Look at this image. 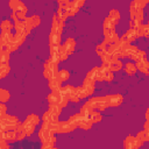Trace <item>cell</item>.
Returning <instances> with one entry per match:
<instances>
[{
  "instance_id": "cell-1",
  "label": "cell",
  "mask_w": 149,
  "mask_h": 149,
  "mask_svg": "<svg viewBox=\"0 0 149 149\" xmlns=\"http://www.w3.org/2000/svg\"><path fill=\"white\" fill-rule=\"evenodd\" d=\"M20 126L19 119L14 115H1L0 116V132H6V130H15Z\"/></svg>"
},
{
  "instance_id": "cell-2",
  "label": "cell",
  "mask_w": 149,
  "mask_h": 149,
  "mask_svg": "<svg viewBox=\"0 0 149 149\" xmlns=\"http://www.w3.org/2000/svg\"><path fill=\"white\" fill-rule=\"evenodd\" d=\"M43 66H44V70H43L44 78H47L49 80V79H51V78L57 76V73H58V63H55L49 58V59H47L44 62Z\"/></svg>"
},
{
  "instance_id": "cell-3",
  "label": "cell",
  "mask_w": 149,
  "mask_h": 149,
  "mask_svg": "<svg viewBox=\"0 0 149 149\" xmlns=\"http://www.w3.org/2000/svg\"><path fill=\"white\" fill-rule=\"evenodd\" d=\"M143 143L144 142H142L141 140H139L136 136H133V135H128L123 140V147L126 149H136V148L142 147Z\"/></svg>"
},
{
  "instance_id": "cell-4",
  "label": "cell",
  "mask_w": 149,
  "mask_h": 149,
  "mask_svg": "<svg viewBox=\"0 0 149 149\" xmlns=\"http://www.w3.org/2000/svg\"><path fill=\"white\" fill-rule=\"evenodd\" d=\"M54 134H55V133H54L45 123L42 122V126H41V128H40V130H38V133H37L38 139L41 140V142H45V141L49 140L51 136H54Z\"/></svg>"
},
{
  "instance_id": "cell-5",
  "label": "cell",
  "mask_w": 149,
  "mask_h": 149,
  "mask_svg": "<svg viewBox=\"0 0 149 149\" xmlns=\"http://www.w3.org/2000/svg\"><path fill=\"white\" fill-rule=\"evenodd\" d=\"M61 50H62V45L61 44H52L49 48L50 51V59L55 63H59L61 62Z\"/></svg>"
},
{
  "instance_id": "cell-6",
  "label": "cell",
  "mask_w": 149,
  "mask_h": 149,
  "mask_svg": "<svg viewBox=\"0 0 149 149\" xmlns=\"http://www.w3.org/2000/svg\"><path fill=\"white\" fill-rule=\"evenodd\" d=\"M105 98L108 107H118L122 104V100H123L121 94H108V95H105Z\"/></svg>"
},
{
  "instance_id": "cell-7",
  "label": "cell",
  "mask_w": 149,
  "mask_h": 149,
  "mask_svg": "<svg viewBox=\"0 0 149 149\" xmlns=\"http://www.w3.org/2000/svg\"><path fill=\"white\" fill-rule=\"evenodd\" d=\"M137 37H139V35H137V30H136V28H129V29L121 36L120 40L130 44V43H132L133 41H135Z\"/></svg>"
},
{
  "instance_id": "cell-8",
  "label": "cell",
  "mask_w": 149,
  "mask_h": 149,
  "mask_svg": "<svg viewBox=\"0 0 149 149\" xmlns=\"http://www.w3.org/2000/svg\"><path fill=\"white\" fill-rule=\"evenodd\" d=\"M8 6L13 12H24V13H27V7L21 0H9Z\"/></svg>"
},
{
  "instance_id": "cell-9",
  "label": "cell",
  "mask_w": 149,
  "mask_h": 149,
  "mask_svg": "<svg viewBox=\"0 0 149 149\" xmlns=\"http://www.w3.org/2000/svg\"><path fill=\"white\" fill-rule=\"evenodd\" d=\"M63 27H64V22H62L58 16L55 14L52 16V23H51V31L52 33H57V34H61L62 35V31H63Z\"/></svg>"
},
{
  "instance_id": "cell-10",
  "label": "cell",
  "mask_w": 149,
  "mask_h": 149,
  "mask_svg": "<svg viewBox=\"0 0 149 149\" xmlns=\"http://www.w3.org/2000/svg\"><path fill=\"white\" fill-rule=\"evenodd\" d=\"M81 86H83V88L85 90L86 94L90 97V95H92L93 92H94V88H95V80H92V79H88V78L85 77V79H84Z\"/></svg>"
},
{
  "instance_id": "cell-11",
  "label": "cell",
  "mask_w": 149,
  "mask_h": 149,
  "mask_svg": "<svg viewBox=\"0 0 149 149\" xmlns=\"http://www.w3.org/2000/svg\"><path fill=\"white\" fill-rule=\"evenodd\" d=\"M24 22H26L27 28L34 29V28H36V27H38L41 24V17L38 15H31L29 17H26Z\"/></svg>"
},
{
  "instance_id": "cell-12",
  "label": "cell",
  "mask_w": 149,
  "mask_h": 149,
  "mask_svg": "<svg viewBox=\"0 0 149 149\" xmlns=\"http://www.w3.org/2000/svg\"><path fill=\"white\" fill-rule=\"evenodd\" d=\"M14 30H15V33L24 34L26 36H28V35L30 34V31H31V29L27 28L24 21H17V22H14Z\"/></svg>"
},
{
  "instance_id": "cell-13",
  "label": "cell",
  "mask_w": 149,
  "mask_h": 149,
  "mask_svg": "<svg viewBox=\"0 0 149 149\" xmlns=\"http://www.w3.org/2000/svg\"><path fill=\"white\" fill-rule=\"evenodd\" d=\"M104 42L107 43V44H112V43H115L120 40L119 35L115 33V30H112V31H105L104 33Z\"/></svg>"
},
{
  "instance_id": "cell-14",
  "label": "cell",
  "mask_w": 149,
  "mask_h": 149,
  "mask_svg": "<svg viewBox=\"0 0 149 149\" xmlns=\"http://www.w3.org/2000/svg\"><path fill=\"white\" fill-rule=\"evenodd\" d=\"M62 48H63L64 51L70 56V55L74 51V48H76V41H74L73 38L69 37V38H66L65 42L62 44Z\"/></svg>"
},
{
  "instance_id": "cell-15",
  "label": "cell",
  "mask_w": 149,
  "mask_h": 149,
  "mask_svg": "<svg viewBox=\"0 0 149 149\" xmlns=\"http://www.w3.org/2000/svg\"><path fill=\"white\" fill-rule=\"evenodd\" d=\"M62 83H63V81L56 76V77L49 79L48 86H49V88H50L51 91H59V90L62 88Z\"/></svg>"
},
{
  "instance_id": "cell-16",
  "label": "cell",
  "mask_w": 149,
  "mask_h": 149,
  "mask_svg": "<svg viewBox=\"0 0 149 149\" xmlns=\"http://www.w3.org/2000/svg\"><path fill=\"white\" fill-rule=\"evenodd\" d=\"M93 122L91 121V119L88 116H85L83 114H80V120H79V128L83 130H87L92 127Z\"/></svg>"
},
{
  "instance_id": "cell-17",
  "label": "cell",
  "mask_w": 149,
  "mask_h": 149,
  "mask_svg": "<svg viewBox=\"0 0 149 149\" xmlns=\"http://www.w3.org/2000/svg\"><path fill=\"white\" fill-rule=\"evenodd\" d=\"M13 40H14V34H12V31H1V34H0V45L8 44Z\"/></svg>"
},
{
  "instance_id": "cell-18",
  "label": "cell",
  "mask_w": 149,
  "mask_h": 149,
  "mask_svg": "<svg viewBox=\"0 0 149 149\" xmlns=\"http://www.w3.org/2000/svg\"><path fill=\"white\" fill-rule=\"evenodd\" d=\"M1 133V139L6 140L8 143H13L16 141L15 132L14 130H6V132H0Z\"/></svg>"
},
{
  "instance_id": "cell-19",
  "label": "cell",
  "mask_w": 149,
  "mask_h": 149,
  "mask_svg": "<svg viewBox=\"0 0 149 149\" xmlns=\"http://www.w3.org/2000/svg\"><path fill=\"white\" fill-rule=\"evenodd\" d=\"M115 23H114V21L109 17V16H107V17H105V20H104V22H102V28H104V33L105 31H112V30H114V28H115Z\"/></svg>"
},
{
  "instance_id": "cell-20",
  "label": "cell",
  "mask_w": 149,
  "mask_h": 149,
  "mask_svg": "<svg viewBox=\"0 0 149 149\" xmlns=\"http://www.w3.org/2000/svg\"><path fill=\"white\" fill-rule=\"evenodd\" d=\"M123 68H125V71H126V73H127L128 76H134V74L136 73V71H137L136 64L133 63L132 61L127 62V63L123 65Z\"/></svg>"
},
{
  "instance_id": "cell-21",
  "label": "cell",
  "mask_w": 149,
  "mask_h": 149,
  "mask_svg": "<svg viewBox=\"0 0 149 149\" xmlns=\"http://www.w3.org/2000/svg\"><path fill=\"white\" fill-rule=\"evenodd\" d=\"M73 128L70 126V123L66 121H59V126H58V132L57 133H61V134H64V133H70L72 132Z\"/></svg>"
},
{
  "instance_id": "cell-22",
  "label": "cell",
  "mask_w": 149,
  "mask_h": 149,
  "mask_svg": "<svg viewBox=\"0 0 149 149\" xmlns=\"http://www.w3.org/2000/svg\"><path fill=\"white\" fill-rule=\"evenodd\" d=\"M79 120H80V113H77V114H72L69 119H68V122L70 123V126L73 128V130L76 128L79 127Z\"/></svg>"
},
{
  "instance_id": "cell-23",
  "label": "cell",
  "mask_w": 149,
  "mask_h": 149,
  "mask_svg": "<svg viewBox=\"0 0 149 149\" xmlns=\"http://www.w3.org/2000/svg\"><path fill=\"white\" fill-rule=\"evenodd\" d=\"M137 51H139V48H137L136 45L129 44V45H128V49H127V57H128L130 61H135V59H136Z\"/></svg>"
},
{
  "instance_id": "cell-24",
  "label": "cell",
  "mask_w": 149,
  "mask_h": 149,
  "mask_svg": "<svg viewBox=\"0 0 149 149\" xmlns=\"http://www.w3.org/2000/svg\"><path fill=\"white\" fill-rule=\"evenodd\" d=\"M58 99H59V91H51V93L47 95V101L49 105L58 104Z\"/></svg>"
},
{
  "instance_id": "cell-25",
  "label": "cell",
  "mask_w": 149,
  "mask_h": 149,
  "mask_svg": "<svg viewBox=\"0 0 149 149\" xmlns=\"http://www.w3.org/2000/svg\"><path fill=\"white\" fill-rule=\"evenodd\" d=\"M22 126H23V129H24V133H26V135L27 136H30V135H33V133H34V130H35V125H33L31 122H29L28 120H24L23 122H22Z\"/></svg>"
},
{
  "instance_id": "cell-26",
  "label": "cell",
  "mask_w": 149,
  "mask_h": 149,
  "mask_svg": "<svg viewBox=\"0 0 149 149\" xmlns=\"http://www.w3.org/2000/svg\"><path fill=\"white\" fill-rule=\"evenodd\" d=\"M61 36H62L61 34L50 31V34H49V45H52V44H61V41H62V37H61Z\"/></svg>"
},
{
  "instance_id": "cell-27",
  "label": "cell",
  "mask_w": 149,
  "mask_h": 149,
  "mask_svg": "<svg viewBox=\"0 0 149 149\" xmlns=\"http://www.w3.org/2000/svg\"><path fill=\"white\" fill-rule=\"evenodd\" d=\"M69 101H70V98H69V95H66L62 90H59V99H58V105L62 107V108H64V107H66L68 106V104H69Z\"/></svg>"
},
{
  "instance_id": "cell-28",
  "label": "cell",
  "mask_w": 149,
  "mask_h": 149,
  "mask_svg": "<svg viewBox=\"0 0 149 149\" xmlns=\"http://www.w3.org/2000/svg\"><path fill=\"white\" fill-rule=\"evenodd\" d=\"M99 100H100V97H92V98H90V99L86 100L85 105H86L87 107H90L91 109H97V108H98Z\"/></svg>"
},
{
  "instance_id": "cell-29",
  "label": "cell",
  "mask_w": 149,
  "mask_h": 149,
  "mask_svg": "<svg viewBox=\"0 0 149 149\" xmlns=\"http://www.w3.org/2000/svg\"><path fill=\"white\" fill-rule=\"evenodd\" d=\"M147 63H148V59H147V57H143V58H140V59H137L135 64H136V68H137V70H139L140 72L144 73V72H146V68H147Z\"/></svg>"
},
{
  "instance_id": "cell-30",
  "label": "cell",
  "mask_w": 149,
  "mask_h": 149,
  "mask_svg": "<svg viewBox=\"0 0 149 149\" xmlns=\"http://www.w3.org/2000/svg\"><path fill=\"white\" fill-rule=\"evenodd\" d=\"M99 70H100V68H99V66H94V68H92V69H91V70H90V71L86 73V78L98 81V74H99Z\"/></svg>"
},
{
  "instance_id": "cell-31",
  "label": "cell",
  "mask_w": 149,
  "mask_h": 149,
  "mask_svg": "<svg viewBox=\"0 0 149 149\" xmlns=\"http://www.w3.org/2000/svg\"><path fill=\"white\" fill-rule=\"evenodd\" d=\"M48 111H49L54 116L58 118V116L61 115V113H62V107H61L58 104H52V105H49Z\"/></svg>"
},
{
  "instance_id": "cell-32",
  "label": "cell",
  "mask_w": 149,
  "mask_h": 149,
  "mask_svg": "<svg viewBox=\"0 0 149 149\" xmlns=\"http://www.w3.org/2000/svg\"><path fill=\"white\" fill-rule=\"evenodd\" d=\"M0 28L1 31H12V29H14V23L10 20H3L1 21Z\"/></svg>"
},
{
  "instance_id": "cell-33",
  "label": "cell",
  "mask_w": 149,
  "mask_h": 149,
  "mask_svg": "<svg viewBox=\"0 0 149 149\" xmlns=\"http://www.w3.org/2000/svg\"><path fill=\"white\" fill-rule=\"evenodd\" d=\"M56 15L58 16V19H59L62 22H65L66 19L69 17V14H68L65 7H58V9H57V12H56Z\"/></svg>"
},
{
  "instance_id": "cell-34",
  "label": "cell",
  "mask_w": 149,
  "mask_h": 149,
  "mask_svg": "<svg viewBox=\"0 0 149 149\" xmlns=\"http://www.w3.org/2000/svg\"><path fill=\"white\" fill-rule=\"evenodd\" d=\"M10 19H12L14 22L24 21V20H26V13H24V12H12Z\"/></svg>"
},
{
  "instance_id": "cell-35",
  "label": "cell",
  "mask_w": 149,
  "mask_h": 149,
  "mask_svg": "<svg viewBox=\"0 0 149 149\" xmlns=\"http://www.w3.org/2000/svg\"><path fill=\"white\" fill-rule=\"evenodd\" d=\"M123 63L121 62V59H114V61H112L111 62V64H109V66H111V70L114 72V71H120L122 68H123Z\"/></svg>"
},
{
  "instance_id": "cell-36",
  "label": "cell",
  "mask_w": 149,
  "mask_h": 149,
  "mask_svg": "<svg viewBox=\"0 0 149 149\" xmlns=\"http://www.w3.org/2000/svg\"><path fill=\"white\" fill-rule=\"evenodd\" d=\"M26 120H28L29 122H31L33 125H35V126H38L42 121H41V118L37 115V114H35V113H30V114H28L27 115V118H26Z\"/></svg>"
},
{
  "instance_id": "cell-37",
  "label": "cell",
  "mask_w": 149,
  "mask_h": 149,
  "mask_svg": "<svg viewBox=\"0 0 149 149\" xmlns=\"http://www.w3.org/2000/svg\"><path fill=\"white\" fill-rule=\"evenodd\" d=\"M15 132V136H16V141H22L27 135L24 133V129H23V126L22 123H20V126L14 130Z\"/></svg>"
},
{
  "instance_id": "cell-38",
  "label": "cell",
  "mask_w": 149,
  "mask_h": 149,
  "mask_svg": "<svg viewBox=\"0 0 149 149\" xmlns=\"http://www.w3.org/2000/svg\"><path fill=\"white\" fill-rule=\"evenodd\" d=\"M10 71V66L8 63H0V78H5Z\"/></svg>"
},
{
  "instance_id": "cell-39",
  "label": "cell",
  "mask_w": 149,
  "mask_h": 149,
  "mask_svg": "<svg viewBox=\"0 0 149 149\" xmlns=\"http://www.w3.org/2000/svg\"><path fill=\"white\" fill-rule=\"evenodd\" d=\"M90 119H91V121H92L93 123L100 122V121H101V113H100V111L93 109V111L91 112V114H90Z\"/></svg>"
},
{
  "instance_id": "cell-40",
  "label": "cell",
  "mask_w": 149,
  "mask_h": 149,
  "mask_svg": "<svg viewBox=\"0 0 149 149\" xmlns=\"http://www.w3.org/2000/svg\"><path fill=\"white\" fill-rule=\"evenodd\" d=\"M56 143V137L55 135L51 136L49 140H47L45 142H42V149H49V148H54Z\"/></svg>"
},
{
  "instance_id": "cell-41",
  "label": "cell",
  "mask_w": 149,
  "mask_h": 149,
  "mask_svg": "<svg viewBox=\"0 0 149 149\" xmlns=\"http://www.w3.org/2000/svg\"><path fill=\"white\" fill-rule=\"evenodd\" d=\"M130 19L134 20V21H136V22H139V23H141V22L143 21V19H144V12H143V9L137 10L134 15L130 16Z\"/></svg>"
},
{
  "instance_id": "cell-42",
  "label": "cell",
  "mask_w": 149,
  "mask_h": 149,
  "mask_svg": "<svg viewBox=\"0 0 149 149\" xmlns=\"http://www.w3.org/2000/svg\"><path fill=\"white\" fill-rule=\"evenodd\" d=\"M65 9H66V12H68L69 16H72V15L77 14V13L79 12V8H78L77 6H74L72 2H70V3H69L66 7H65Z\"/></svg>"
},
{
  "instance_id": "cell-43",
  "label": "cell",
  "mask_w": 149,
  "mask_h": 149,
  "mask_svg": "<svg viewBox=\"0 0 149 149\" xmlns=\"http://www.w3.org/2000/svg\"><path fill=\"white\" fill-rule=\"evenodd\" d=\"M108 16L114 21L115 24L119 23V21H120V13H119V10H116V9H111L109 13H108Z\"/></svg>"
},
{
  "instance_id": "cell-44",
  "label": "cell",
  "mask_w": 149,
  "mask_h": 149,
  "mask_svg": "<svg viewBox=\"0 0 149 149\" xmlns=\"http://www.w3.org/2000/svg\"><path fill=\"white\" fill-rule=\"evenodd\" d=\"M26 35L24 34H20V33H15L14 34V41H15V43L19 45V47H21L22 44H23V42L26 41Z\"/></svg>"
},
{
  "instance_id": "cell-45",
  "label": "cell",
  "mask_w": 149,
  "mask_h": 149,
  "mask_svg": "<svg viewBox=\"0 0 149 149\" xmlns=\"http://www.w3.org/2000/svg\"><path fill=\"white\" fill-rule=\"evenodd\" d=\"M107 43H105V42H101V43H99L97 47H95V52L99 55V56H101L102 54H105V52H107Z\"/></svg>"
},
{
  "instance_id": "cell-46",
  "label": "cell",
  "mask_w": 149,
  "mask_h": 149,
  "mask_svg": "<svg viewBox=\"0 0 149 149\" xmlns=\"http://www.w3.org/2000/svg\"><path fill=\"white\" fill-rule=\"evenodd\" d=\"M10 52L6 50H0V63H9Z\"/></svg>"
},
{
  "instance_id": "cell-47",
  "label": "cell",
  "mask_w": 149,
  "mask_h": 149,
  "mask_svg": "<svg viewBox=\"0 0 149 149\" xmlns=\"http://www.w3.org/2000/svg\"><path fill=\"white\" fill-rule=\"evenodd\" d=\"M57 77H58L62 81H66V80L70 78V72H69L68 70H65V69L59 70L58 73H57Z\"/></svg>"
},
{
  "instance_id": "cell-48",
  "label": "cell",
  "mask_w": 149,
  "mask_h": 149,
  "mask_svg": "<svg viewBox=\"0 0 149 149\" xmlns=\"http://www.w3.org/2000/svg\"><path fill=\"white\" fill-rule=\"evenodd\" d=\"M57 120H58V118L54 116L49 111L44 112V113H43V115H42V121H44V122H49V121H57Z\"/></svg>"
},
{
  "instance_id": "cell-49",
  "label": "cell",
  "mask_w": 149,
  "mask_h": 149,
  "mask_svg": "<svg viewBox=\"0 0 149 149\" xmlns=\"http://www.w3.org/2000/svg\"><path fill=\"white\" fill-rule=\"evenodd\" d=\"M136 137L139 139V140H141L142 142H147V141H149V134H148V132L147 130H140L137 134H136Z\"/></svg>"
},
{
  "instance_id": "cell-50",
  "label": "cell",
  "mask_w": 149,
  "mask_h": 149,
  "mask_svg": "<svg viewBox=\"0 0 149 149\" xmlns=\"http://www.w3.org/2000/svg\"><path fill=\"white\" fill-rule=\"evenodd\" d=\"M9 98H10L9 91H7L5 88H0V101L1 102H6Z\"/></svg>"
},
{
  "instance_id": "cell-51",
  "label": "cell",
  "mask_w": 149,
  "mask_h": 149,
  "mask_svg": "<svg viewBox=\"0 0 149 149\" xmlns=\"http://www.w3.org/2000/svg\"><path fill=\"white\" fill-rule=\"evenodd\" d=\"M108 107V105H107V101H106V98L105 97H100V100H99V104H98V111H100V112H104L106 108Z\"/></svg>"
},
{
  "instance_id": "cell-52",
  "label": "cell",
  "mask_w": 149,
  "mask_h": 149,
  "mask_svg": "<svg viewBox=\"0 0 149 149\" xmlns=\"http://www.w3.org/2000/svg\"><path fill=\"white\" fill-rule=\"evenodd\" d=\"M100 58H101V63H108V64H111V62L115 59V58H114L111 54H108V52L102 54V55L100 56Z\"/></svg>"
},
{
  "instance_id": "cell-53",
  "label": "cell",
  "mask_w": 149,
  "mask_h": 149,
  "mask_svg": "<svg viewBox=\"0 0 149 149\" xmlns=\"http://www.w3.org/2000/svg\"><path fill=\"white\" fill-rule=\"evenodd\" d=\"M146 29H147V24H142V23L136 28L139 37H142V36H144V35H146Z\"/></svg>"
},
{
  "instance_id": "cell-54",
  "label": "cell",
  "mask_w": 149,
  "mask_h": 149,
  "mask_svg": "<svg viewBox=\"0 0 149 149\" xmlns=\"http://www.w3.org/2000/svg\"><path fill=\"white\" fill-rule=\"evenodd\" d=\"M76 91H77V93H78V95H79L80 99H85V98L88 97V95L86 94L85 90L83 88V86H78V87H76Z\"/></svg>"
},
{
  "instance_id": "cell-55",
  "label": "cell",
  "mask_w": 149,
  "mask_h": 149,
  "mask_svg": "<svg viewBox=\"0 0 149 149\" xmlns=\"http://www.w3.org/2000/svg\"><path fill=\"white\" fill-rule=\"evenodd\" d=\"M70 101H72V102H78L79 100H80V98H79V95H78V93H77V91H76V87H74V90L71 92V94H70Z\"/></svg>"
},
{
  "instance_id": "cell-56",
  "label": "cell",
  "mask_w": 149,
  "mask_h": 149,
  "mask_svg": "<svg viewBox=\"0 0 149 149\" xmlns=\"http://www.w3.org/2000/svg\"><path fill=\"white\" fill-rule=\"evenodd\" d=\"M66 95H69L70 97V94H71V92L74 90V87L73 86H71V85H65V86H62V88H61Z\"/></svg>"
},
{
  "instance_id": "cell-57",
  "label": "cell",
  "mask_w": 149,
  "mask_h": 149,
  "mask_svg": "<svg viewBox=\"0 0 149 149\" xmlns=\"http://www.w3.org/2000/svg\"><path fill=\"white\" fill-rule=\"evenodd\" d=\"M6 111H7L6 104H5V102H1V104H0V116H1V115H6V114H7Z\"/></svg>"
},
{
  "instance_id": "cell-58",
  "label": "cell",
  "mask_w": 149,
  "mask_h": 149,
  "mask_svg": "<svg viewBox=\"0 0 149 149\" xmlns=\"http://www.w3.org/2000/svg\"><path fill=\"white\" fill-rule=\"evenodd\" d=\"M7 148H9V143L6 140L1 139V141H0V149H7Z\"/></svg>"
},
{
  "instance_id": "cell-59",
  "label": "cell",
  "mask_w": 149,
  "mask_h": 149,
  "mask_svg": "<svg viewBox=\"0 0 149 149\" xmlns=\"http://www.w3.org/2000/svg\"><path fill=\"white\" fill-rule=\"evenodd\" d=\"M57 2H58V6L59 7H66L71 1L70 0H57Z\"/></svg>"
},
{
  "instance_id": "cell-60",
  "label": "cell",
  "mask_w": 149,
  "mask_h": 149,
  "mask_svg": "<svg viewBox=\"0 0 149 149\" xmlns=\"http://www.w3.org/2000/svg\"><path fill=\"white\" fill-rule=\"evenodd\" d=\"M85 1H86V0H73V1H71V2H72L74 6H77L78 8H80V7L85 3Z\"/></svg>"
},
{
  "instance_id": "cell-61",
  "label": "cell",
  "mask_w": 149,
  "mask_h": 149,
  "mask_svg": "<svg viewBox=\"0 0 149 149\" xmlns=\"http://www.w3.org/2000/svg\"><path fill=\"white\" fill-rule=\"evenodd\" d=\"M68 54L64 51V49L62 48V50H61V62H63V61H66L68 59Z\"/></svg>"
},
{
  "instance_id": "cell-62",
  "label": "cell",
  "mask_w": 149,
  "mask_h": 149,
  "mask_svg": "<svg viewBox=\"0 0 149 149\" xmlns=\"http://www.w3.org/2000/svg\"><path fill=\"white\" fill-rule=\"evenodd\" d=\"M144 116H146V120L149 121V107L147 108V111H146V113H144Z\"/></svg>"
},
{
  "instance_id": "cell-63",
  "label": "cell",
  "mask_w": 149,
  "mask_h": 149,
  "mask_svg": "<svg viewBox=\"0 0 149 149\" xmlns=\"http://www.w3.org/2000/svg\"><path fill=\"white\" fill-rule=\"evenodd\" d=\"M144 74L149 76V61H148V63H147V68H146V72H144Z\"/></svg>"
},
{
  "instance_id": "cell-64",
  "label": "cell",
  "mask_w": 149,
  "mask_h": 149,
  "mask_svg": "<svg viewBox=\"0 0 149 149\" xmlns=\"http://www.w3.org/2000/svg\"><path fill=\"white\" fill-rule=\"evenodd\" d=\"M148 24H149V22H148Z\"/></svg>"
}]
</instances>
